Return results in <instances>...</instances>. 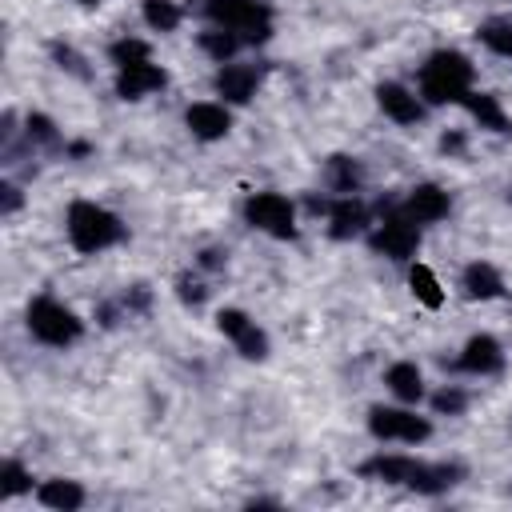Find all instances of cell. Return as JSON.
<instances>
[{
	"mask_svg": "<svg viewBox=\"0 0 512 512\" xmlns=\"http://www.w3.org/2000/svg\"><path fill=\"white\" fill-rule=\"evenodd\" d=\"M256 84H260V76H256V68H248V64H224V68L216 72V92H220L224 100H232V104H248L252 92H256Z\"/></svg>",
	"mask_w": 512,
	"mask_h": 512,
	"instance_id": "4fadbf2b",
	"label": "cell"
},
{
	"mask_svg": "<svg viewBox=\"0 0 512 512\" xmlns=\"http://www.w3.org/2000/svg\"><path fill=\"white\" fill-rule=\"evenodd\" d=\"M368 428L380 440H404V444H420V440L432 436V424L416 412H404V408H372Z\"/></svg>",
	"mask_w": 512,
	"mask_h": 512,
	"instance_id": "ba28073f",
	"label": "cell"
},
{
	"mask_svg": "<svg viewBox=\"0 0 512 512\" xmlns=\"http://www.w3.org/2000/svg\"><path fill=\"white\" fill-rule=\"evenodd\" d=\"M208 16L220 28L236 32L240 40H252V44L272 36V16L260 0H208Z\"/></svg>",
	"mask_w": 512,
	"mask_h": 512,
	"instance_id": "277c9868",
	"label": "cell"
},
{
	"mask_svg": "<svg viewBox=\"0 0 512 512\" xmlns=\"http://www.w3.org/2000/svg\"><path fill=\"white\" fill-rule=\"evenodd\" d=\"M384 384L392 388V396H400V400H408V404H416V400L424 396V376H420V368L408 364V360L392 364V368L384 372Z\"/></svg>",
	"mask_w": 512,
	"mask_h": 512,
	"instance_id": "d6986e66",
	"label": "cell"
},
{
	"mask_svg": "<svg viewBox=\"0 0 512 512\" xmlns=\"http://www.w3.org/2000/svg\"><path fill=\"white\" fill-rule=\"evenodd\" d=\"M156 88H164V68H156L152 60L132 64V68H120V76H116V92L124 100H140V96H148Z\"/></svg>",
	"mask_w": 512,
	"mask_h": 512,
	"instance_id": "7c38bea8",
	"label": "cell"
},
{
	"mask_svg": "<svg viewBox=\"0 0 512 512\" xmlns=\"http://www.w3.org/2000/svg\"><path fill=\"white\" fill-rule=\"evenodd\" d=\"M112 60H116L120 68L144 64V60H148V44H144V40H116V44H112Z\"/></svg>",
	"mask_w": 512,
	"mask_h": 512,
	"instance_id": "d4e9b609",
	"label": "cell"
},
{
	"mask_svg": "<svg viewBox=\"0 0 512 512\" xmlns=\"http://www.w3.org/2000/svg\"><path fill=\"white\" fill-rule=\"evenodd\" d=\"M464 292L472 296V300H496L500 292H504V280H500V272L492 268V264H468L464 268Z\"/></svg>",
	"mask_w": 512,
	"mask_h": 512,
	"instance_id": "ac0fdd59",
	"label": "cell"
},
{
	"mask_svg": "<svg viewBox=\"0 0 512 512\" xmlns=\"http://www.w3.org/2000/svg\"><path fill=\"white\" fill-rule=\"evenodd\" d=\"M364 472L368 476H380V480H388V484H408V488H416V492H440V488H448L452 484V476L460 472V468H448V464H420V460H412V456H376V460H368L364 464Z\"/></svg>",
	"mask_w": 512,
	"mask_h": 512,
	"instance_id": "3957f363",
	"label": "cell"
},
{
	"mask_svg": "<svg viewBox=\"0 0 512 512\" xmlns=\"http://www.w3.org/2000/svg\"><path fill=\"white\" fill-rule=\"evenodd\" d=\"M120 236H124V224L108 208H100L92 200H76L68 208V240L76 252H104Z\"/></svg>",
	"mask_w": 512,
	"mask_h": 512,
	"instance_id": "7a4b0ae2",
	"label": "cell"
},
{
	"mask_svg": "<svg viewBox=\"0 0 512 512\" xmlns=\"http://www.w3.org/2000/svg\"><path fill=\"white\" fill-rule=\"evenodd\" d=\"M332 172H336V188H340V192H352L356 180H360V172H356V164H352L348 156H336V160H332Z\"/></svg>",
	"mask_w": 512,
	"mask_h": 512,
	"instance_id": "83f0119b",
	"label": "cell"
},
{
	"mask_svg": "<svg viewBox=\"0 0 512 512\" xmlns=\"http://www.w3.org/2000/svg\"><path fill=\"white\" fill-rule=\"evenodd\" d=\"M432 408H436V412L456 416V412H464V408H468V396H464V392H456V388H444V392H436V396H432Z\"/></svg>",
	"mask_w": 512,
	"mask_h": 512,
	"instance_id": "4316f807",
	"label": "cell"
},
{
	"mask_svg": "<svg viewBox=\"0 0 512 512\" xmlns=\"http://www.w3.org/2000/svg\"><path fill=\"white\" fill-rule=\"evenodd\" d=\"M476 36H480L484 48H492L496 56H512V20H484Z\"/></svg>",
	"mask_w": 512,
	"mask_h": 512,
	"instance_id": "603a6c76",
	"label": "cell"
},
{
	"mask_svg": "<svg viewBox=\"0 0 512 512\" xmlns=\"http://www.w3.org/2000/svg\"><path fill=\"white\" fill-rule=\"evenodd\" d=\"M28 332H32L36 340L52 344V348H64V344H72V340L84 332V324L76 320L72 308H64V304L40 296V300L28 304Z\"/></svg>",
	"mask_w": 512,
	"mask_h": 512,
	"instance_id": "5b68a950",
	"label": "cell"
},
{
	"mask_svg": "<svg viewBox=\"0 0 512 512\" xmlns=\"http://www.w3.org/2000/svg\"><path fill=\"white\" fill-rule=\"evenodd\" d=\"M328 220H332V236L336 240H348V236H356V232H364V224H368V212H364V204H356V200H336L332 208H328Z\"/></svg>",
	"mask_w": 512,
	"mask_h": 512,
	"instance_id": "e0dca14e",
	"label": "cell"
},
{
	"mask_svg": "<svg viewBox=\"0 0 512 512\" xmlns=\"http://www.w3.org/2000/svg\"><path fill=\"white\" fill-rule=\"evenodd\" d=\"M80 4H100V0H80Z\"/></svg>",
	"mask_w": 512,
	"mask_h": 512,
	"instance_id": "4dcf8cb0",
	"label": "cell"
},
{
	"mask_svg": "<svg viewBox=\"0 0 512 512\" xmlns=\"http://www.w3.org/2000/svg\"><path fill=\"white\" fill-rule=\"evenodd\" d=\"M184 120H188L192 136H200V140H220L232 128V120H228V112L220 104H192Z\"/></svg>",
	"mask_w": 512,
	"mask_h": 512,
	"instance_id": "9a60e30c",
	"label": "cell"
},
{
	"mask_svg": "<svg viewBox=\"0 0 512 512\" xmlns=\"http://www.w3.org/2000/svg\"><path fill=\"white\" fill-rule=\"evenodd\" d=\"M484 128H492V132H512V120L504 116V108H500V100L492 96V92H464V100H460Z\"/></svg>",
	"mask_w": 512,
	"mask_h": 512,
	"instance_id": "2e32d148",
	"label": "cell"
},
{
	"mask_svg": "<svg viewBox=\"0 0 512 512\" xmlns=\"http://www.w3.org/2000/svg\"><path fill=\"white\" fill-rule=\"evenodd\" d=\"M200 48H204L212 60H220V64H224V60H232V56H236V48H240V36L216 24V28L200 32Z\"/></svg>",
	"mask_w": 512,
	"mask_h": 512,
	"instance_id": "7402d4cb",
	"label": "cell"
},
{
	"mask_svg": "<svg viewBox=\"0 0 512 512\" xmlns=\"http://www.w3.org/2000/svg\"><path fill=\"white\" fill-rule=\"evenodd\" d=\"M36 496L44 508H60V512H72L84 504V488L76 480H48V484H40Z\"/></svg>",
	"mask_w": 512,
	"mask_h": 512,
	"instance_id": "ffe728a7",
	"label": "cell"
},
{
	"mask_svg": "<svg viewBox=\"0 0 512 512\" xmlns=\"http://www.w3.org/2000/svg\"><path fill=\"white\" fill-rule=\"evenodd\" d=\"M500 364H504V352H500V344L492 336H472L464 344V352H460V368L472 372V376H488Z\"/></svg>",
	"mask_w": 512,
	"mask_h": 512,
	"instance_id": "5bb4252c",
	"label": "cell"
},
{
	"mask_svg": "<svg viewBox=\"0 0 512 512\" xmlns=\"http://www.w3.org/2000/svg\"><path fill=\"white\" fill-rule=\"evenodd\" d=\"M404 212L416 220V224H432V220H444L448 216V192L436 188V184H416L404 200Z\"/></svg>",
	"mask_w": 512,
	"mask_h": 512,
	"instance_id": "8fae6325",
	"label": "cell"
},
{
	"mask_svg": "<svg viewBox=\"0 0 512 512\" xmlns=\"http://www.w3.org/2000/svg\"><path fill=\"white\" fill-rule=\"evenodd\" d=\"M144 20L156 28V32H172L180 24V8L172 0H144Z\"/></svg>",
	"mask_w": 512,
	"mask_h": 512,
	"instance_id": "cb8c5ba5",
	"label": "cell"
},
{
	"mask_svg": "<svg viewBox=\"0 0 512 512\" xmlns=\"http://www.w3.org/2000/svg\"><path fill=\"white\" fill-rule=\"evenodd\" d=\"M376 104L384 108V116H392L396 124H416L420 116H424V104H420V96L416 92H408L404 84H380L376 88Z\"/></svg>",
	"mask_w": 512,
	"mask_h": 512,
	"instance_id": "30bf717a",
	"label": "cell"
},
{
	"mask_svg": "<svg viewBox=\"0 0 512 512\" xmlns=\"http://www.w3.org/2000/svg\"><path fill=\"white\" fill-rule=\"evenodd\" d=\"M468 88H472V64L452 48L432 52L428 64L420 68V96L428 104H460Z\"/></svg>",
	"mask_w": 512,
	"mask_h": 512,
	"instance_id": "6da1fadb",
	"label": "cell"
},
{
	"mask_svg": "<svg viewBox=\"0 0 512 512\" xmlns=\"http://www.w3.org/2000/svg\"><path fill=\"white\" fill-rule=\"evenodd\" d=\"M0 192H4V212H16V208H20V192H16L12 184H4Z\"/></svg>",
	"mask_w": 512,
	"mask_h": 512,
	"instance_id": "f546056e",
	"label": "cell"
},
{
	"mask_svg": "<svg viewBox=\"0 0 512 512\" xmlns=\"http://www.w3.org/2000/svg\"><path fill=\"white\" fill-rule=\"evenodd\" d=\"M244 216H248L252 228H260V232H268V236H276V240L296 236V212H292V200L280 196V192H256V196H248Z\"/></svg>",
	"mask_w": 512,
	"mask_h": 512,
	"instance_id": "8992f818",
	"label": "cell"
},
{
	"mask_svg": "<svg viewBox=\"0 0 512 512\" xmlns=\"http://www.w3.org/2000/svg\"><path fill=\"white\" fill-rule=\"evenodd\" d=\"M216 324H220L224 336L236 340V348H240L248 360H264V356H268V340H264V332H260L240 308H224V312L216 316Z\"/></svg>",
	"mask_w": 512,
	"mask_h": 512,
	"instance_id": "9c48e42d",
	"label": "cell"
},
{
	"mask_svg": "<svg viewBox=\"0 0 512 512\" xmlns=\"http://www.w3.org/2000/svg\"><path fill=\"white\" fill-rule=\"evenodd\" d=\"M416 244H420V228H416V220L404 208L388 212L384 224L372 232V248L384 252L388 260H408L416 252Z\"/></svg>",
	"mask_w": 512,
	"mask_h": 512,
	"instance_id": "52a82bcc",
	"label": "cell"
},
{
	"mask_svg": "<svg viewBox=\"0 0 512 512\" xmlns=\"http://www.w3.org/2000/svg\"><path fill=\"white\" fill-rule=\"evenodd\" d=\"M28 136L52 140V120H48V116H28Z\"/></svg>",
	"mask_w": 512,
	"mask_h": 512,
	"instance_id": "f1b7e54d",
	"label": "cell"
},
{
	"mask_svg": "<svg viewBox=\"0 0 512 512\" xmlns=\"http://www.w3.org/2000/svg\"><path fill=\"white\" fill-rule=\"evenodd\" d=\"M408 288H412V296H416L424 308H440V304H444V288H440V280H436V272H432L428 264H412Z\"/></svg>",
	"mask_w": 512,
	"mask_h": 512,
	"instance_id": "44dd1931",
	"label": "cell"
},
{
	"mask_svg": "<svg viewBox=\"0 0 512 512\" xmlns=\"http://www.w3.org/2000/svg\"><path fill=\"white\" fill-rule=\"evenodd\" d=\"M32 484H28V472L16 464V460H4V468H0V492L4 496H20V492H28Z\"/></svg>",
	"mask_w": 512,
	"mask_h": 512,
	"instance_id": "484cf974",
	"label": "cell"
}]
</instances>
